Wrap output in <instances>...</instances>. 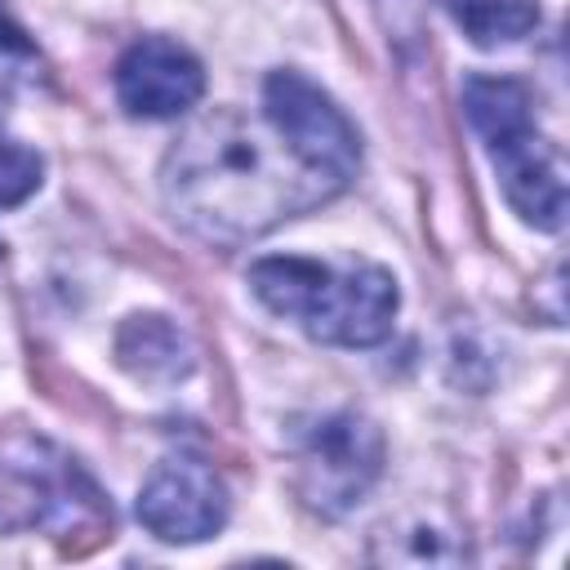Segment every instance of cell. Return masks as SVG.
I'll return each instance as SVG.
<instances>
[{"instance_id":"9","label":"cell","mask_w":570,"mask_h":570,"mask_svg":"<svg viewBox=\"0 0 570 570\" xmlns=\"http://www.w3.org/2000/svg\"><path fill=\"white\" fill-rule=\"evenodd\" d=\"M454 27L476 49H503L539 27V0H445Z\"/></svg>"},{"instance_id":"13","label":"cell","mask_w":570,"mask_h":570,"mask_svg":"<svg viewBox=\"0 0 570 570\" xmlns=\"http://www.w3.org/2000/svg\"><path fill=\"white\" fill-rule=\"evenodd\" d=\"M0 53H31L27 31L18 27V18L9 13V4L0 0Z\"/></svg>"},{"instance_id":"8","label":"cell","mask_w":570,"mask_h":570,"mask_svg":"<svg viewBox=\"0 0 570 570\" xmlns=\"http://www.w3.org/2000/svg\"><path fill=\"white\" fill-rule=\"evenodd\" d=\"M116 361L138 383H183L196 370V343L156 312H138L116 330Z\"/></svg>"},{"instance_id":"5","label":"cell","mask_w":570,"mask_h":570,"mask_svg":"<svg viewBox=\"0 0 570 570\" xmlns=\"http://www.w3.org/2000/svg\"><path fill=\"white\" fill-rule=\"evenodd\" d=\"M263 120L307 169H316L334 187L352 183L361 165V134L316 80L298 71H272L263 80Z\"/></svg>"},{"instance_id":"1","label":"cell","mask_w":570,"mask_h":570,"mask_svg":"<svg viewBox=\"0 0 570 570\" xmlns=\"http://www.w3.org/2000/svg\"><path fill=\"white\" fill-rule=\"evenodd\" d=\"M343 187L307 169L285 138L236 107L196 116L160 160V196L169 214L205 245L236 249L285 218H298Z\"/></svg>"},{"instance_id":"6","label":"cell","mask_w":570,"mask_h":570,"mask_svg":"<svg viewBox=\"0 0 570 570\" xmlns=\"http://www.w3.org/2000/svg\"><path fill=\"white\" fill-rule=\"evenodd\" d=\"M232 499L223 476L191 454H169L138 490V521L160 543H200L227 525Z\"/></svg>"},{"instance_id":"7","label":"cell","mask_w":570,"mask_h":570,"mask_svg":"<svg viewBox=\"0 0 570 570\" xmlns=\"http://www.w3.org/2000/svg\"><path fill=\"white\" fill-rule=\"evenodd\" d=\"M200 94H205L200 58L169 36H142L116 62V98L138 120L187 116L200 102Z\"/></svg>"},{"instance_id":"3","label":"cell","mask_w":570,"mask_h":570,"mask_svg":"<svg viewBox=\"0 0 570 570\" xmlns=\"http://www.w3.org/2000/svg\"><path fill=\"white\" fill-rule=\"evenodd\" d=\"M463 116L485 142L512 214L539 232L566 223V156L534 125V98L512 76H468Z\"/></svg>"},{"instance_id":"2","label":"cell","mask_w":570,"mask_h":570,"mask_svg":"<svg viewBox=\"0 0 570 570\" xmlns=\"http://www.w3.org/2000/svg\"><path fill=\"white\" fill-rule=\"evenodd\" d=\"M249 289L272 316L298 325L307 338L330 347L383 343L401 307L396 276L361 254H272L249 267Z\"/></svg>"},{"instance_id":"12","label":"cell","mask_w":570,"mask_h":570,"mask_svg":"<svg viewBox=\"0 0 570 570\" xmlns=\"http://www.w3.org/2000/svg\"><path fill=\"white\" fill-rule=\"evenodd\" d=\"M45 178V160L36 156V147L0 138V209L22 205Z\"/></svg>"},{"instance_id":"10","label":"cell","mask_w":570,"mask_h":570,"mask_svg":"<svg viewBox=\"0 0 570 570\" xmlns=\"http://www.w3.org/2000/svg\"><path fill=\"white\" fill-rule=\"evenodd\" d=\"M49 517V494H45V468H40V445L27 441L22 454L0 463V530H45Z\"/></svg>"},{"instance_id":"11","label":"cell","mask_w":570,"mask_h":570,"mask_svg":"<svg viewBox=\"0 0 570 570\" xmlns=\"http://www.w3.org/2000/svg\"><path fill=\"white\" fill-rule=\"evenodd\" d=\"M463 557V534H450L432 521H414V525H396L383 530L374 539V561H414V566H441V561H459Z\"/></svg>"},{"instance_id":"4","label":"cell","mask_w":570,"mask_h":570,"mask_svg":"<svg viewBox=\"0 0 570 570\" xmlns=\"http://www.w3.org/2000/svg\"><path fill=\"white\" fill-rule=\"evenodd\" d=\"M383 432L356 410L316 419L298 441V494L321 517L352 512L383 476Z\"/></svg>"}]
</instances>
